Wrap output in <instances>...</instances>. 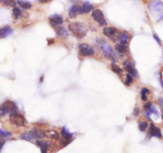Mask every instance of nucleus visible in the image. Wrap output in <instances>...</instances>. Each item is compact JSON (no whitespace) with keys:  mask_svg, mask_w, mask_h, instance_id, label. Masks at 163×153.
Masks as SVG:
<instances>
[{"mask_svg":"<svg viewBox=\"0 0 163 153\" xmlns=\"http://www.w3.org/2000/svg\"><path fill=\"white\" fill-rule=\"evenodd\" d=\"M150 93V90L146 87H143L141 90V98L142 101H146L147 100V94Z\"/></svg>","mask_w":163,"mask_h":153,"instance_id":"nucleus-24","label":"nucleus"},{"mask_svg":"<svg viewBox=\"0 0 163 153\" xmlns=\"http://www.w3.org/2000/svg\"><path fill=\"white\" fill-rule=\"evenodd\" d=\"M92 17L93 18L95 21H96L98 24H99L100 26H104V25L107 24V21H106L105 20L103 13L100 10H98V9L94 10V11H92Z\"/></svg>","mask_w":163,"mask_h":153,"instance_id":"nucleus-5","label":"nucleus"},{"mask_svg":"<svg viewBox=\"0 0 163 153\" xmlns=\"http://www.w3.org/2000/svg\"><path fill=\"white\" fill-rule=\"evenodd\" d=\"M61 136H62V137L64 140H63V141H61V143L64 144V141H65V144H66L67 145L69 143H70L71 138L73 137V133L69 132V130L66 129V127H63L61 128Z\"/></svg>","mask_w":163,"mask_h":153,"instance_id":"nucleus-11","label":"nucleus"},{"mask_svg":"<svg viewBox=\"0 0 163 153\" xmlns=\"http://www.w3.org/2000/svg\"><path fill=\"white\" fill-rule=\"evenodd\" d=\"M79 50L80 53L84 56H91L95 54L94 49L87 44H80Z\"/></svg>","mask_w":163,"mask_h":153,"instance_id":"nucleus-6","label":"nucleus"},{"mask_svg":"<svg viewBox=\"0 0 163 153\" xmlns=\"http://www.w3.org/2000/svg\"><path fill=\"white\" fill-rule=\"evenodd\" d=\"M118 40L119 41V44H122V45H127L129 40V35L127 33L122 32L119 33Z\"/></svg>","mask_w":163,"mask_h":153,"instance_id":"nucleus-15","label":"nucleus"},{"mask_svg":"<svg viewBox=\"0 0 163 153\" xmlns=\"http://www.w3.org/2000/svg\"><path fill=\"white\" fill-rule=\"evenodd\" d=\"M159 75H160V76H159V79H160V83H161V87H163V83H162V77H161V73H160V74H159Z\"/></svg>","mask_w":163,"mask_h":153,"instance_id":"nucleus-34","label":"nucleus"},{"mask_svg":"<svg viewBox=\"0 0 163 153\" xmlns=\"http://www.w3.org/2000/svg\"><path fill=\"white\" fill-rule=\"evenodd\" d=\"M93 9V6L88 2H84L82 7H80V14H87Z\"/></svg>","mask_w":163,"mask_h":153,"instance_id":"nucleus-16","label":"nucleus"},{"mask_svg":"<svg viewBox=\"0 0 163 153\" xmlns=\"http://www.w3.org/2000/svg\"><path fill=\"white\" fill-rule=\"evenodd\" d=\"M37 145L40 148L41 153H47L49 149V145L47 142L42 141V140H37Z\"/></svg>","mask_w":163,"mask_h":153,"instance_id":"nucleus-17","label":"nucleus"},{"mask_svg":"<svg viewBox=\"0 0 163 153\" xmlns=\"http://www.w3.org/2000/svg\"><path fill=\"white\" fill-rule=\"evenodd\" d=\"M11 136V133L7 131H4L0 129V136H2V137H8V136Z\"/></svg>","mask_w":163,"mask_h":153,"instance_id":"nucleus-28","label":"nucleus"},{"mask_svg":"<svg viewBox=\"0 0 163 153\" xmlns=\"http://www.w3.org/2000/svg\"><path fill=\"white\" fill-rule=\"evenodd\" d=\"M149 135L151 137H157V138H161L162 137L160 128L157 127L154 124H150V129H149Z\"/></svg>","mask_w":163,"mask_h":153,"instance_id":"nucleus-10","label":"nucleus"},{"mask_svg":"<svg viewBox=\"0 0 163 153\" xmlns=\"http://www.w3.org/2000/svg\"><path fill=\"white\" fill-rule=\"evenodd\" d=\"M16 3H18L24 10H28V9L31 8V7H32L31 3L29 2H26V1H16Z\"/></svg>","mask_w":163,"mask_h":153,"instance_id":"nucleus-20","label":"nucleus"},{"mask_svg":"<svg viewBox=\"0 0 163 153\" xmlns=\"http://www.w3.org/2000/svg\"><path fill=\"white\" fill-rule=\"evenodd\" d=\"M9 113V104L8 102H5L0 106V117H4Z\"/></svg>","mask_w":163,"mask_h":153,"instance_id":"nucleus-19","label":"nucleus"},{"mask_svg":"<svg viewBox=\"0 0 163 153\" xmlns=\"http://www.w3.org/2000/svg\"><path fill=\"white\" fill-rule=\"evenodd\" d=\"M158 103L159 105H160V107L163 109V98H159Z\"/></svg>","mask_w":163,"mask_h":153,"instance_id":"nucleus-33","label":"nucleus"},{"mask_svg":"<svg viewBox=\"0 0 163 153\" xmlns=\"http://www.w3.org/2000/svg\"><path fill=\"white\" fill-rule=\"evenodd\" d=\"M80 7L78 5H73L69 10V15L71 18H74L80 14Z\"/></svg>","mask_w":163,"mask_h":153,"instance_id":"nucleus-14","label":"nucleus"},{"mask_svg":"<svg viewBox=\"0 0 163 153\" xmlns=\"http://www.w3.org/2000/svg\"><path fill=\"white\" fill-rule=\"evenodd\" d=\"M132 80H133V78L131 76V75L127 74V78H126V82H125V84L127 86H130L132 83Z\"/></svg>","mask_w":163,"mask_h":153,"instance_id":"nucleus-27","label":"nucleus"},{"mask_svg":"<svg viewBox=\"0 0 163 153\" xmlns=\"http://www.w3.org/2000/svg\"><path fill=\"white\" fill-rule=\"evenodd\" d=\"M49 20H50L52 25H54V26H59L64 22V18H63L62 16L58 14L52 15L49 18Z\"/></svg>","mask_w":163,"mask_h":153,"instance_id":"nucleus-12","label":"nucleus"},{"mask_svg":"<svg viewBox=\"0 0 163 153\" xmlns=\"http://www.w3.org/2000/svg\"><path fill=\"white\" fill-rule=\"evenodd\" d=\"M161 117H162V120H163V113H162V115H161Z\"/></svg>","mask_w":163,"mask_h":153,"instance_id":"nucleus-35","label":"nucleus"},{"mask_svg":"<svg viewBox=\"0 0 163 153\" xmlns=\"http://www.w3.org/2000/svg\"><path fill=\"white\" fill-rule=\"evenodd\" d=\"M69 30L78 38H82L87 33V26L83 22H72L69 25Z\"/></svg>","mask_w":163,"mask_h":153,"instance_id":"nucleus-1","label":"nucleus"},{"mask_svg":"<svg viewBox=\"0 0 163 153\" xmlns=\"http://www.w3.org/2000/svg\"><path fill=\"white\" fill-rule=\"evenodd\" d=\"M154 38L155 39V40H156L157 42L158 43V45H161V40H160V38L158 37V36L157 35V34H154Z\"/></svg>","mask_w":163,"mask_h":153,"instance_id":"nucleus-30","label":"nucleus"},{"mask_svg":"<svg viewBox=\"0 0 163 153\" xmlns=\"http://www.w3.org/2000/svg\"><path fill=\"white\" fill-rule=\"evenodd\" d=\"M116 51L119 52V53H124L126 50H127V45H122V44H117V45H116Z\"/></svg>","mask_w":163,"mask_h":153,"instance_id":"nucleus-23","label":"nucleus"},{"mask_svg":"<svg viewBox=\"0 0 163 153\" xmlns=\"http://www.w3.org/2000/svg\"><path fill=\"white\" fill-rule=\"evenodd\" d=\"M123 67L127 70V72H128V74L131 75L132 77H135V78H137L138 77V72L137 70L135 69V68L134 67V65L131 64V62L128 61V60H125L123 62Z\"/></svg>","mask_w":163,"mask_h":153,"instance_id":"nucleus-9","label":"nucleus"},{"mask_svg":"<svg viewBox=\"0 0 163 153\" xmlns=\"http://www.w3.org/2000/svg\"><path fill=\"white\" fill-rule=\"evenodd\" d=\"M13 33V30L10 26L1 28L0 29V38H5Z\"/></svg>","mask_w":163,"mask_h":153,"instance_id":"nucleus-13","label":"nucleus"},{"mask_svg":"<svg viewBox=\"0 0 163 153\" xmlns=\"http://www.w3.org/2000/svg\"><path fill=\"white\" fill-rule=\"evenodd\" d=\"M5 141L4 140H2V139H0V151H1V150H2V147H3V145H4L5 144Z\"/></svg>","mask_w":163,"mask_h":153,"instance_id":"nucleus-31","label":"nucleus"},{"mask_svg":"<svg viewBox=\"0 0 163 153\" xmlns=\"http://www.w3.org/2000/svg\"><path fill=\"white\" fill-rule=\"evenodd\" d=\"M10 120L12 124L16 126H24L26 124V119L18 112L10 113Z\"/></svg>","mask_w":163,"mask_h":153,"instance_id":"nucleus-3","label":"nucleus"},{"mask_svg":"<svg viewBox=\"0 0 163 153\" xmlns=\"http://www.w3.org/2000/svg\"><path fill=\"white\" fill-rule=\"evenodd\" d=\"M45 135H47L48 137H50L54 140H57L59 138V135H58L57 132L54 131V130H48L45 132Z\"/></svg>","mask_w":163,"mask_h":153,"instance_id":"nucleus-21","label":"nucleus"},{"mask_svg":"<svg viewBox=\"0 0 163 153\" xmlns=\"http://www.w3.org/2000/svg\"><path fill=\"white\" fill-rule=\"evenodd\" d=\"M155 113V115L158 116V112L156 110L154 106H153L152 102H147L146 105H144V114L146 115V117L147 118H150V114Z\"/></svg>","mask_w":163,"mask_h":153,"instance_id":"nucleus-8","label":"nucleus"},{"mask_svg":"<svg viewBox=\"0 0 163 153\" xmlns=\"http://www.w3.org/2000/svg\"><path fill=\"white\" fill-rule=\"evenodd\" d=\"M21 15H22V12L20 10V8L17 7H14L13 8V16L15 18V19H19L21 17Z\"/></svg>","mask_w":163,"mask_h":153,"instance_id":"nucleus-22","label":"nucleus"},{"mask_svg":"<svg viewBox=\"0 0 163 153\" xmlns=\"http://www.w3.org/2000/svg\"><path fill=\"white\" fill-rule=\"evenodd\" d=\"M1 2L6 5H9V6H15V3H16V2H15V1H7V0H6V1H4V0H3V1H1Z\"/></svg>","mask_w":163,"mask_h":153,"instance_id":"nucleus-29","label":"nucleus"},{"mask_svg":"<svg viewBox=\"0 0 163 153\" xmlns=\"http://www.w3.org/2000/svg\"><path fill=\"white\" fill-rule=\"evenodd\" d=\"M103 33L105 36L111 38L114 41L118 40L119 33H117L118 31H117V30L115 27H112H112H105L103 30Z\"/></svg>","mask_w":163,"mask_h":153,"instance_id":"nucleus-7","label":"nucleus"},{"mask_svg":"<svg viewBox=\"0 0 163 153\" xmlns=\"http://www.w3.org/2000/svg\"><path fill=\"white\" fill-rule=\"evenodd\" d=\"M44 136V133L43 132L37 129H32L31 131L29 132H26L22 133L20 136L21 139L27 141H30V140H34V139H41Z\"/></svg>","mask_w":163,"mask_h":153,"instance_id":"nucleus-2","label":"nucleus"},{"mask_svg":"<svg viewBox=\"0 0 163 153\" xmlns=\"http://www.w3.org/2000/svg\"><path fill=\"white\" fill-rule=\"evenodd\" d=\"M99 47L102 49V52H103V56L107 59L108 58H111L113 55V52H112V49L111 45L109 44H107L105 40L103 39H101L99 40Z\"/></svg>","mask_w":163,"mask_h":153,"instance_id":"nucleus-4","label":"nucleus"},{"mask_svg":"<svg viewBox=\"0 0 163 153\" xmlns=\"http://www.w3.org/2000/svg\"><path fill=\"white\" fill-rule=\"evenodd\" d=\"M135 117H138V116L139 115V109L138 108L135 109Z\"/></svg>","mask_w":163,"mask_h":153,"instance_id":"nucleus-32","label":"nucleus"},{"mask_svg":"<svg viewBox=\"0 0 163 153\" xmlns=\"http://www.w3.org/2000/svg\"><path fill=\"white\" fill-rule=\"evenodd\" d=\"M146 128H147V122L143 121H140L139 125V129L140 131L144 132L146 129Z\"/></svg>","mask_w":163,"mask_h":153,"instance_id":"nucleus-26","label":"nucleus"},{"mask_svg":"<svg viewBox=\"0 0 163 153\" xmlns=\"http://www.w3.org/2000/svg\"><path fill=\"white\" fill-rule=\"evenodd\" d=\"M56 33L58 36L61 37L62 38H67L68 35H69V33H68L66 29L64 27H61V26L56 27Z\"/></svg>","mask_w":163,"mask_h":153,"instance_id":"nucleus-18","label":"nucleus"},{"mask_svg":"<svg viewBox=\"0 0 163 153\" xmlns=\"http://www.w3.org/2000/svg\"><path fill=\"white\" fill-rule=\"evenodd\" d=\"M112 70L114 72L116 73V74H122V68H119V66H117L116 64H112Z\"/></svg>","mask_w":163,"mask_h":153,"instance_id":"nucleus-25","label":"nucleus"}]
</instances>
